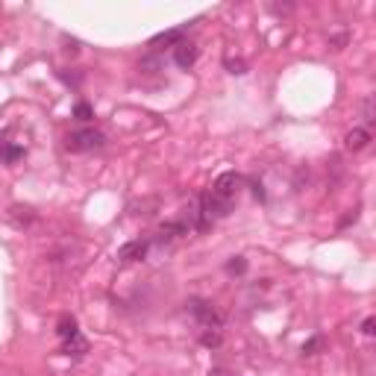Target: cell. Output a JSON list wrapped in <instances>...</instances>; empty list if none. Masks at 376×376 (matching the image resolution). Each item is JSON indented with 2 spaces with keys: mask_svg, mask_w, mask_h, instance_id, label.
Returning <instances> with one entry per match:
<instances>
[{
  "mask_svg": "<svg viewBox=\"0 0 376 376\" xmlns=\"http://www.w3.org/2000/svg\"><path fill=\"white\" fill-rule=\"evenodd\" d=\"M103 144H106V135L91 127H82L65 135V147L71 153H91V150H100Z\"/></svg>",
  "mask_w": 376,
  "mask_h": 376,
  "instance_id": "6da1fadb",
  "label": "cell"
},
{
  "mask_svg": "<svg viewBox=\"0 0 376 376\" xmlns=\"http://www.w3.org/2000/svg\"><path fill=\"white\" fill-rule=\"evenodd\" d=\"M191 315L200 320L203 329H220V317H218V312H215L209 303H203V300H191Z\"/></svg>",
  "mask_w": 376,
  "mask_h": 376,
  "instance_id": "7a4b0ae2",
  "label": "cell"
},
{
  "mask_svg": "<svg viewBox=\"0 0 376 376\" xmlns=\"http://www.w3.org/2000/svg\"><path fill=\"white\" fill-rule=\"evenodd\" d=\"M147 250H150V241L135 239V241H127V244L118 250V259H121V262H138V259L147 256Z\"/></svg>",
  "mask_w": 376,
  "mask_h": 376,
  "instance_id": "3957f363",
  "label": "cell"
},
{
  "mask_svg": "<svg viewBox=\"0 0 376 376\" xmlns=\"http://www.w3.org/2000/svg\"><path fill=\"white\" fill-rule=\"evenodd\" d=\"M174 62L183 68V71H188V68L197 62V47H194V45H186V41H179L176 50H174Z\"/></svg>",
  "mask_w": 376,
  "mask_h": 376,
  "instance_id": "277c9868",
  "label": "cell"
},
{
  "mask_svg": "<svg viewBox=\"0 0 376 376\" xmlns=\"http://www.w3.org/2000/svg\"><path fill=\"white\" fill-rule=\"evenodd\" d=\"M368 142H370V133H368V127H359V130H353V133H347V138H344V144H347V150H365L368 147Z\"/></svg>",
  "mask_w": 376,
  "mask_h": 376,
  "instance_id": "5b68a950",
  "label": "cell"
},
{
  "mask_svg": "<svg viewBox=\"0 0 376 376\" xmlns=\"http://www.w3.org/2000/svg\"><path fill=\"white\" fill-rule=\"evenodd\" d=\"M62 353H65V356H74V359H80L82 353H89V341H86V338H82L80 332H77L74 338H68V341L62 344Z\"/></svg>",
  "mask_w": 376,
  "mask_h": 376,
  "instance_id": "8992f818",
  "label": "cell"
},
{
  "mask_svg": "<svg viewBox=\"0 0 376 376\" xmlns=\"http://www.w3.org/2000/svg\"><path fill=\"white\" fill-rule=\"evenodd\" d=\"M186 30H188V24L186 27H176V30H168V33H159L156 38L150 41L153 47H159V45H179L183 41V36H186Z\"/></svg>",
  "mask_w": 376,
  "mask_h": 376,
  "instance_id": "52a82bcc",
  "label": "cell"
},
{
  "mask_svg": "<svg viewBox=\"0 0 376 376\" xmlns=\"http://www.w3.org/2000/svg\"><path fill=\"white\" fill-rule=\"evenodd\" d=\"M57 332H59V338H62V341L74 338L77 332H80V329H77V320H74V317H62V320H59V326H57Z\"/></svg>",
  "mask_w": 376,
  "mask_h": 376,
  "instance_id": "ba28073f",
  "label": "cell"
},
{
  "mask_svg": "<svg viewBox=\"0 0 376 376\" xmlns=\"http://www.w3.org/2000/svg\"><path fill=\"white\" fill-rule=\"evenodd\" d=\"M361 118H365L368 127L373 123V97H365V100H361Z\"/></svg>",
  "mask_w": 376,
  "mask_h": 376,
  "instance_id": "9c48e42d",
  "label": "cell"
},
{
  "mask_svg": "<svg viewBox=\"0 0 376 376\" xmlns=\"http://www.w3.org/2000/svg\"><path fill=\"white\" fill-rule=\"evenodd\" d=\"M74 115H77L80 121H91V118H94V112H91L89 103H77V106H74Z\"/></svg>",
  "mask_w": 376,
  "mask_h": 376,
  "instance_id": "30bf717a",
  "label": "cell"
},
{
  "mask_svg": "<svg viewBox=\"0 0 376 376\" xmlns=\"http://www.w3.org/2000/svg\"><path fill=\"white\" fill-rule=\"evenodd\" d=\"M320 344H324V338H312L309 344H303V356H315V350H320Z\"/></svg>",
  "mask_w": 376,
  "mask_h": 376,
  "instance_id": "8fae6325",
  "label": "cell"
},
{
  "mask_svg": "<svg viewBox=\"0 0 376 376\" xmlns=\"http://www.w3.org/2000/svg\"><path fill=\"white\" fill-rule=\"evenodd\" d=\"M244 268H247L244 259H239V262H230V264H227V271H230V273H244Z\"/></svg>",
  "mask_w": 376,
  "mask_h": 376,
  "instance_id": "7c38bea8",
  "label": "cell"
},
{
  "mask_svg": "<svg viewBox=\"0 0 376 376\" xmlns=\"http://www.w3.org/2000/svg\"><path fill=\"white\" fill-rule=\"evenodd\" d=\"M373 326H376V320H373V317H368L365 324H361V332H365V336H373Z\"/></svg>",
  "mask_w": 376,
  "mask_h": 376,
  "instance_id": "4fadbf2b",
  "label": "cell"
},
{
  "mask_svg": "<svg viewBox=\"0 0 376 376\" xmlns=\"http://www.w3.org/2000/svg\"><path fill=\"white\" fill-rule=\"evenodd\" d=\"M227 68H230L232 74H244V62H232V59H230V62H227Z\"/></svg>",
  "mask_w": 376,
  "mask_h": 376,
  "instance_id": "5bb4252c",
  "label": "cell"
},
{
  "mask_svg": "<svg viewBox=\"0 0 376 376\" xmlns=\"http://www.w3.org/2000/svg\"><path fill=\"white\" fill-rule=\"evenodd\" d=\"M218 376H227V373H218Z\"/></svg>",
  "mask_w": 376,
  "mask_h": 376,
  "instance_id": "9a60e30c",
  "label": "cell"
}]
</instances>
